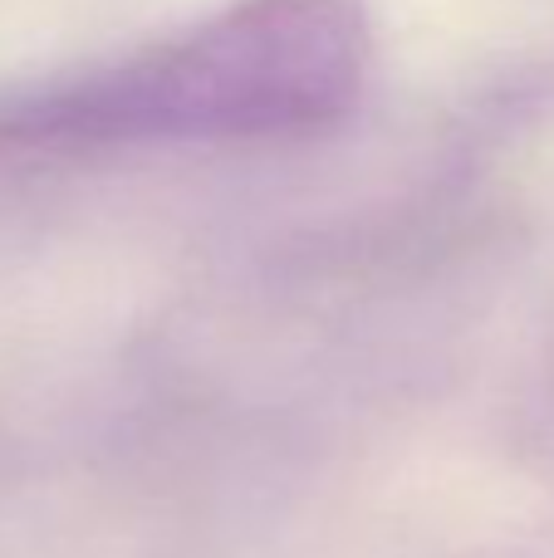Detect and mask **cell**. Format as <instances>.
<instances>
[{
  "mask_svg": "<svg viewBox=\"0 0 554 558\" xmlns=\"http://www.w3.org/2000/svg\"><path fill=\"white\" fill-rule=\"evenodd\" d=\"M369 69L359 0H241L123 64L0 98V157L304 137L359 108Z\"/></svg>",
  "mask_w": 554,
  "mask_h": 558,
  "instance_id": "obj_1",
  "label": "cell"
}]
</instances>
